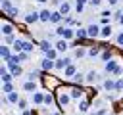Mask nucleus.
Segmentation results:
<instances>
[{
	"label": "nucleus",
	"mask_w": 123,
	"mask_h": 115,
	"mask_svg": "<svg viewBox=\"0 0 123 115\" xmlns=\"http://www.w3.org/2000/svg\"><path fill=\"white\" fill-rule=\"evenodd\" d=\"M69 92H71V98H81V94H83V90H81L79 86H75V88H71Z\"/></svg>",
	"instance_id": "f3484780"
},
{
	"label": "nucleus",
	"mask_w": 123,
	"mask_h": 115,
	"mask_svg": "<svg viewBox=\"0 0 123 115\" xmlns=\"http://www.w3.org/2000/svg\"><path fill=\"white\" fill-rule=\"evenodd\" d=\"M35 86H37V84H35V80H29V82H25V84H23V88H25V90H29V92H31V90H35Z\"/></svg>",
	"instance_id": "5701e85b"
},
{
	"label": "nucleus",
	"mask_w": 123,
	"mask_h": 115,
	"mask_svg": "<svg viewBox=\"0 0 123 115\" xmlns=\"http://www.w3.org/2000/svg\"><path fill=\"white\" fill-rule=\"evenodd\" d=\"M10 65V73L13 75V77H17V75H21V67L17 65V63H8Z\"/></svg>",
	"instance_id": "0eeeda50"
},
{
	"label": "nucleus",
	"mask_w": 123,
	"mask_h": 115,
	"mask_svg": "<svg viewBox=\"0 0 123 115\" xmlns=\"http://www.w3.org/2000/svg\"><path fill=\"white\" fill-rule=\"evenodd\" d=\"M37 2H46V0H37Z\"/></svg>",
	"instance_id": "79ce46f5"
},
{
	"label": "nucleus",
	"mask_w": 123,
	"mask_h": 115,
	"mask_svg": "<svg viewBox=\"0 0 123 115\" xmlns=\"http://www.w3.org/2000/svg\"><path fill=\"white\" fill-rule=\"evenodd\" d=\"M102 58H104V59H110V58H111V52H104Z\"/></svg>",
	"instance_id": "72a5a7b5"
},
{
	"label": "nucleus",
	"mask_w": 123,
	"mask_h": 115,
	"mask_svg": "<svg viewBox=\"0 0 123 115\" xmlns=\"http://www.w3.org/2000/svg\"><path fill=\"white\" fill-rule=\"evenodd\" d=\"M100 31H102V29H98V25H88V29H86V33H88V36H90V38L98 36V34H100Z\"/></svg>",
	"instance_id": "20e7f679"
},
{
	"label": "nucleus",
	"mask_w": 123,
	"mask_h": 115,
	"mask_svg": "<svg viewBox=\"0 0 123 115\" xmlns=\"http://www.w3.org/2000/svg\"><path fill=\"white\" fill-rule=\"evenodd\" d=\"M8 15H12V17H15V15H19V10H15V8H12V10L8 12Z\"/></svg>",
	"instance_id": "cd10ccee"
},
{
	"label": "nucleus",
	"mask_w": 123,
	"mask_h": 115,
	"mask_svg": "<svg viewBox=\"0 0 123 115\" xmlns=\"http://www.w3.org/2000/svg\"><path fill=\"white\" fill-rule=\"evenodd\" d=\"M69 10H71V4H69V2L60 4V13H62V15H67V13H69Z\"/></svg>",
	"instance_id": "1a4fd4ad"
},
{
	"label": "nucleus",
	"mask_w": 123,
	"mask_h": 115,
	"mask_svg": "<svg viewBox=\"0 0 123 115\" xmlns=\"http://www.w3.org/2000/svg\"><path fill=\"white\" fill-rule=\"evenodd\" d=\"M50 19H52V12L42 10V12H40V21H50Z\"/></svg>",
	"instance_id": "4468645a"
},
{
	"label": "nucleus",
	"mask_w": 123,
	"mask_h": 115,
	"mask_svg": "<svg viewBox=\"0 0 123 115\" xmlns=\"http://www.w3.org/2000/svg\"><path fill=\"white\" fill-rule=\"evenodd\" d=\"M75 36H77V38H79V40H83V38H86V36H88V33H86V31H85V29H79V31H77V33H75Z\"/></svg>",
	"instance_id": "a211bd4d"
},
{
	"label": "nucleus",
	"mask_w": 123,
	"mask_h": 115,
	"mask_svg": "<svg viewBox=\"0 0 123 115\" xmlns=\"http://www.w3.org/2000/svg\"><path fill=\"white\" fill-rule=\"evenodd\" d=\"M115 88L121 90V88H123V80H117V82H115Z\"/></svg>",
	"instance_id": "f704fd0d"
},
{
	"label": "nucleus",
	"mask_w": 123,
	"mask_h": 115,
	"mask_svg": "<svg viewBox=\"0 0 123 115\" xmlns=\"http://www.w3.org/2000/svg\"><path fill=\"white\" fill-rule=\"evenodd\" d=\"M104 88H106V90H113V88H115V82H113V80H110V79H108V80H106V82H104Z\"/></svg>",
	"instance_id": "4be33fe9"
},
{
	"label": "nucleus",
	"mask_w": 123,
	"mask_h": 115,
	"mask_svg": "<svg viewBox=\"0 0 123 115\" xmlns=\"http://www.w3.org/2000/svg\"><path fill=\"white\" fill-rule=\"evenodd\" d=\"M54 67H56V61H52V59H48V58L42 61V69H44V71H50V69H54Z\"/></svg>",
	"instance_id": "423d86ee"
},
{
	"label": "nucleus",
	"mask_w": 123,
	"mask_h": 115,
	"mask_svg": "<svg viewBox=\"0 0 123 115\" xmlns=\"http://www.w3.org/2000/svg\"><path fill=\"white\" fill-rule=\"evenodd\" d=\"M79 109H81V111H86V109H88V104H86V102H81V107H79Z\"/></svg>",
	"instance_id": "473e14b6"
},
{
	"label": "nucleus",
	"mask_w": 123,
	"mask_h": 115,
	"mask_svg": "<svg viewBox=\"0 0 123 115\" xmlns=\"http://www.w3.org/2000/svg\"><path fill=\"white\" fill-rule=\"evenodd\" d=\"M56 33H58V34H62L63 38H73V36H75V33H73L71 29H67V27H58V29H56Z\"/></svg>",
	"instance_id": "f257e3e1"
},
{
	"label": "nucleus",
	"mask_w": 123,
	"mask_h": 115,
	"mask_svg": "<svg viewBox=\"0 0 123 115\" xmlns=\"http://www.w3.org/2000/svg\"><path fill=\"white\" fill-rule=\"evenodd\" d=\"M8 102H12V104H17V102H21V100H19V96H17L15 92H12V94H8Z\"/></svg>",
	"instance_id": "6ab92c4d"
},
{
	"label": "nucleus",
	"mask_w": 123,
	"mask_h": 115,
	"mask_svg": "<svg viewBox=\"0 0 123 115\" xmlns=\"http://www.w3.org/2000/svg\"><path fill=\"white\" fill-rule=\"evenodd\" d=\"M73 79H75V82H79V84H81V82H83V80H85V79H83V75H81V73H77V75H75V77H73Z\"/></svg>",
	"instance_id": "c756f323"
},
{
	"label": "nucleus",
	"mask_w": 123,
	"mask_h": 115,
	"mask_svg": "<svg viewBox=\"0 0 123 115\" xmlns=\"http://www.w3.org/2000/svg\"><path fill=\"white\" fill-rule=\"evenodd\" d=\"M44 104H46V105L52 104V94H46V96H44Z\"/></svg>",
	"instance_id": "7c9ffc66"
},
{
	"label": "nucleus",
	"mask_w": 123,
	"mask_h": 115,
	"mask_svg": "<svg viewBox=\"0 0 123 115\" xmlns=\"http://www.w3.org/2000/svg\"><path fill=\"white\" fill-rule=\"evenodd\" d=\"M108 4H110V6H115V4H117V0H108Z\"/></svg>",
	"instance_id": "58836bf2"
},
{
	"label": "nucleus",
	"mask_w": 123,
	"mask_h": 115,
	"mask_svg": "<svg viewBox=\"0 0 123 115\" xmlns=\"http://www.w3.org/2000/svg\"><path fill=\"white\" fill-rule=\"evenodd\" d=\"M117 69H119V67L115 65V61H111V59H110V61L106 63V71H108V73H115Z\"/></svg>",
	"instance_id": "f8f14e48"
},
{
	"label": "nucleus",
	"mask_w": 123,
	"mask_h": 115,
	"mask_svg": "<svg viewBox=\"0 0 123 115\" xmlns=\"http://www.w3.org/2000/svg\"><path fill=\"white\" fill-rule=\"evenodd\" d=\"M100 34H102L104 38H108V36L111 34V27H110V25H104V27H102V31H100Z\"/></svg>",
	"instance_id": "2eb2a0df"
},
{
	"label": "nucleus",
	"mask_w": 123,
	"mask_h": 115,
	"mask_svg": "<svg viewBox=\"0 0 123 115\" xmlns=\"http://www.w3.org/2000/svg\"><path fill=\"white\" fill-rule=\"evenodd\" d=\"M85 80H86L88 84H92V82H96V80H98V73H96V71H90V73H88V75L85 77Z\"/></svg>",
	"instance_id": "6e6552de"
},
{
	"label": "nucleus",
	"mask_w": 123,
	"mask_h": 115,
	"mask_svg": "<svg viewBox=\"0 0 123 115\" xmlns=\"http://www.w3.org/2000/svg\"><path fill=\"white\" fill-rule=\"evenodd\" d=\"M60 19H62V13H60V12H52V19H50V21H52V23H58Z\"/></svg>",
	"instance_id": "412c9836"
},
{
	"label": "nucleus",
	"mask_w": 123,
	"mask_h": 115,
	"mask_svg": "<svg viewBox=\"0 0 123 115\" xmlns=\"http://www.w3.org/2000/svg\"><path fill=\"white\" fill-rule=\"evenodd\" d=\"M40 50H42V52H50V50H52V44H50L48 40H42V42H40Z\"/></svg>",
	"instance_id": "dca6fc26"
},
{
	"label": "nucleus",
	"mask_w": 123,
	"mask_h": 115,
	"mask_svg": "<svg viewBox=\"0 0 123 115\" xmlns=\"http://www.w3.org/2000/svg\"><path fill=\"white\" fill-rule=\"evenodd\" d=\"M2 33H4L6 36H12V33H13V27H12L10 23H4V25H2Z\"/></svg>",
	"instance_id": "9b49d317"
},
{
	"label": "nucleus",
	"mask_w": 123,
	"mask_h": 115,
	"mask_svg": "<svg viewBox=\"0 0 123 115\" xmlns=\"http://www.w3.org/2000/svg\"><path fill=\"white\" fill-rule=\"evenodd\" d=\"M40 19V13H37V12H31V13H27V17H25V23H35V21H38Z\"/></svg>",
	"instance_id": "39448f33"
},
{
	"label": "nucleus",
	"mask_w": 123,
	"mask_h": 115,
	"mask_svg": "<svg viewBox=\"0 0 123 115\" xmlns=\"http://www.w3.org/2000/svg\"><path fill=\"white\" fill-rule=\"evenodd\" d=\"M46 58H48V59H54V58H56V50H50V52H46Z\"/></svg>",
	"instance_id": "c85d7f7f"
},
{
	"label": "nucleus",
	"mask_w": 123,
	"mask_h": 115,
	"mask_svg": "<svg viewBox=\"0 0 123 115\" xmlns=\"http://www.w3.org/2000/svg\"><path fill=\"white\" fill-rule=\"evenodd\" d=\"M69 65H71V59H69V58L56 59V69H63V71H65V67H69Z\"/></svg>",
	"instance_id": "7ed1b4c3"
},
{
	"label": "nucleus",
	"mask_w": 123,
	"mask_h": 115,
	"mask_svg": "<svg viewBox=\"0 0 123 115\" xmlns=\"http://www.w3.org/2000/svg\"><path fill=\"white\" fill-rule=\"evenodd\" d=\"M56 2H60V4H63V2H67V0H56Z\"/></svg>",
	"instance_id": "ea45409f"
},
{
	"label": "nucleus",
	"mask_w": 123,
	"mask_h": 115,
	"mask_svg": "<svg viewBox=\"0 0 123 115\" xmlns=\"http://www.w3.org/2000/svg\"><path fill=\"white\" fill-rule=\"evenodd\" d=\"M31 50H33V44H31V42H23V52H27V54H29Z\"/></svg>",
	"instance_id": "bb28decb"
},
{
	"label": "nucleus",
	"mask_w": 123,
	"mask_h": 115,
	"mask_svg": "<svg viewBox=\"0 0 123 115\" xmlns=\"http://www.w3.org/2000/svg\"><path fill=\"white\" fill-rule=\"evenodd\" d=\"M33 100H35V104H42V102H44V96H42L40 92H37V94L33 96Z\"/></svg>",
	"instance_id": "393cba45"
},
{
	"label": "nucleus",
	"mask_w": 123,
	"mask_h": 115,
	"mask_svg": "<svg viewBox=\"0 0 123 115\" xmlns=\"http://www.w3.org/2000/svg\"><path fill=\"white\" fill-rule=\"evenodd\" d=\"M88 54H90V56H96V54H98V48H92V50H88Z\"/></svg>",
	"instance_id": "c9c22d12"
},
{
	"label": "nucleus",
	"mask_w": 123,
	"mask_h": 115,
	"mask_svg": "<svg viewBox=\"0 0 123 115\" xmlns=\"http://www.w3.org/2000/svg\"><path fill=\"white\" fill-rule=\"evenodd\" d=\"M67 48H69V46H67V42H65V40H63V38H62V40H58V42H56V50H58V52H65V50H67Z\"/></svg>",
	"instance_id": "9d476101"
},
{
	"label": "nucleus",
	"mask_w": 123,
	"mask_h": 115,
	"mask_svg": "<svg viewBox=\"0 0 123 115\" xmlns=\"http://www.w3.org/2000/svg\"><path fill=\"white\" fill-rule=\"evenodd\" d=\"M2 10L8 13V12L12 10V2H10V0H2Z\"/></svg>",
	"instance_id": "aec40b11"
},
{
	"label": "nucleus",
	"mask_w": 123,
	"mask_h": 115,
	"mask_svg": "<svg viewBox=\"0 0 123 115\" xmlns=\"http://www.w3.org/2000/svg\"><path fill=\"white\" fill-rule=\"evenodd\" d=\"M69 100H71V94H65V92H60V94H58V104H60L62 107H65V105L69 104Z\"/></svg>",
	"instance_id": "f03ea898"
},
{
	"label": "nucleus",
	"mask_w": 123,
	"mask_h": 115,
	"mask_svg": "<svg viewBox=\"0 0 123 115\" xmlns=\"http://www.w3.org/2000/svg\"><path fill=\"white\" fill-rule=\"evenodd\" d=\"M63 75H65V77H75V75H77V69H75V65H69V67H65Z\"/></svg>",
	"instance_id": "ddd939ff"
},
{
	"label": "nucleus",
	"mask_w": 123,
	"mask_h": 115,
	"mask_svg": "<svg viewBox=\"0 0 123 115\" xmlns=\"http://www.w3.org/2000/svg\"><path fill=\"white\" fill-rule=\"evenodd\" d=\"M13 48H15L17 52H23V42H21V40H15V42H13Z\"/></svg>",
	"instance_id": "a878e982"
},
{
	"label": "nucleus",
	"mask_w": 123,
	"mask_h": 115,
	"mask_svg": "<svg viewBox=\"0 0 123 115\" xmlns=\"http://www.w3.org/2000/svg\"><path fill=\"white\" fill-rule=\"evenodd\" d=\"M2 88H4V92H6V94H12V92H13L12 82H4V86H2Z\"/></svg>",
	"instance_id": "b1692460"
},
{
	"label": "nucleus",
	"mask_w": 123,
	"mask_h": 115,
	"mask_svg": "<svg viewBox=\"0 0 123 115\" xmlns=\"http://www.w3.org/2000/svg\"><path fill=\"white\" fill-rule=\"evenodd\" d=\"M17 56H19V59H27V58H29V54H27V52H19Z\"/></svg>",
	"instance_id": "2f4dec72"
},
{
	"label": "nucleus",
	"mask_w": 123,
	"mask_h": 115,
	"mask_svg": "<svg viewBox=\"0 0 123 115\" xmlns=\"http://www.w3.org/2000/svg\"><path fill=\"white\" fill-rule=\"evenodd\" d=\"M88 2H90L92 6H100V2H102V0H88Z\"/></svg>",
	"instance_id": "e433bc0d"
},
{
	"label": "nucleus",
	"mask_w": 123,
	"mask_h": 115,
	"mask_svg": "<svg viewBox=\"0 0 123 115\" xmlns=\"http://www.w3.org/2000/svg\"><path fill=\"white\" fill-rule=\"evenodd\" d=\"M119 21H121V23H123V15H121V17H119Z\"/></svg>",
	"instance_id": "a19ab883"
},
{
	"label": "nucleus",
	"mask_w": 123,
	"mask_h": 115,
	"mask_svg": "<svg viewBox=\"0 0 123 115\" xmlns=\"http://www.w3.org/2000/svg\"><path fill=\"white\" fill-rule=\"evenodd\" d=\"M117 42H119V46H123V33L117 36Z\"/></svg>",
	"instance_id": "4c0bfd02"
}]
</instances>
